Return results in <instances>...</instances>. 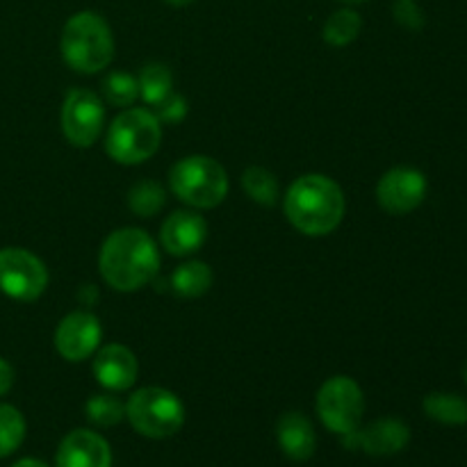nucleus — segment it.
Segmentation results:
<instances>
[{
  "label": "nucleus",
  "instance_id": "obj_1",
  "mask_svg": "<svg viewBox=\"0 0 467 467\" xmlns=\"http://www.w3.org/2000/svg\"><path fill=\"white\" fill-rule=\"evenodd\" d=\"M99 267L117 292L141 290L160 269L158 244L141 228H119L103 242Z\"/></svg>",
  "mask_w": 467,
  "mask_h": 467
},
{
  "label": "nucleus",
  "instance_id": "obj_2",
  "mask_svg": "<svg viewBox=\"0 0 467 467\" xmlns=\"http://www.w3.org/2000/svg\"><path fill=\"white\" fill-rule=\"evenodd\" d=\"M285 214L304 235H328L345 217V194L328 176L308 173L296 178L287 190Z\"/></svg>",
  "mask_w": 467,
  "mask_h": 467
},
{
  "label": "nucleus",
  "instance_id": "obj_3",
  "mask_svg": "<svg viewBox=\"0 0 467 467\" xmlns=\"http://www.w3.org/2000/svg\"><path fill=\"white\" fill-rule=\"evenodd\" d=\"M62 57L73 71L99 73L114 57V36L108 21L96 12H78L62 30Z\"/></svg>",
  "mask_w": 467,
  "mask_h": 467
},
{
  "label": "nucleus",
  "instance_id": "obj_4",
  "mask_svg": "<svg viewBox=\"0 0 467 467\" xmlns=\"http://www.w3.org/2000/svg\"><path fill=\"white\" fill-rule=\"evenodd\" d=\"M162 141V123L155 112L128 108L109 123L105 150L119 164H140L153 158Z\"/></svg>",
  "mask_w": 467,
  "mask_h": 467
},
{
  "label": "nucleus",
  "instance_id": "obj_5",
  "mask_svg": "<svg viewBox=\"0 0 467 467\" xmlns=\"http://www.w3.org/2000/svg\"><path fill=\"white\" fill-rule=\"evenodd\" d=\"M169 185L181 201L194 208H214L226 199L228 176L217 160L208 155H190L169 171Z\"/></svg>",
  "mask_w": 467,
  "mask_h": 467
},
{
  "label": "nucleus",
  "instance_id": "obj_6",
  "mask_svg": "<svg viewBox=\"0 0 467 467\" xmlns=\"http://www.w3.org/2000/svg\"><path fill=\"white\" fill-rule=\"evenodd\" d=\"M126 418L132 429L150 441L176 436L185 424V406L164 388H141L128 400Z\"/></svg>",
  "mask_w": 467,
  "mask_h": 467
},
{
  "label": "nucleus",
  "instance_id": "obj_7",
  "mask_svg": "<svg viewBox=\"0 0 467 467\" xmlns=\"http://www.w3.org/2000/svg\"><path fill=\"white\" fill-rule=\"evenodd\" d=\"M365 413V397L358 383L349 377H333L319 388L317 415L328 431L337 436L356 431Z\"/></svg>",
  "mask_w": 467,
  "mask_h": 467
},
{
  "label": "nucleus",
  "instance_id": "obj_8",
  "mask_svg": "<svg viewBox=\"0 0 467 467\" xmlns=\"http://www.w3.org/2000/svg\"><path fill=\"white\" fill-rule=\"evenodd\" d=\"M48 287V269L35 254L18 246L0 249V292L16 301H35Z\"/></svg>",
  "mask_w": 467,
  "mask_h": 467
},
{
  "label": "nucleus",
  "instance_id": "obj_9",
  "mask_svg": "<svg viewBox=\"0 0 467 467\" xmlns=\"http://www.w3.org/2000/svg\"><path fill=\"white\" fill-rule=\"evenodd\" d=\"M105 126L103 100L89 89H73L64 99L62 108V132L73 146L94 144Z\"/></svg>",
  "mask_w": 467,
  "mask_h": 467
},
{
  "label": "nucleus",
  "instance_id": "obj_10",
  "mask_svg": "<svg viewBox=\"0 0 467 467\" xmlns=\"http://www.w3.org/2000/svg\"><path fill=\"white\" fill-rule=\"evenodd\" d=\"M427 190L429 182L422 171L413 167H395L379 181L377 201L386 213L409 214L422 205Z\"/></svg>",
  "mask_w": 467,
  "mask_h": 467
},
{
  "label": "nucleus",
  "instance_id": "obj_11",
  "mask_svg": "<svg viewBox=\"0 0 467 467\" xmlns=\"http://www.w3.org/2000/svg\"><path fill=\"white\" fill-rule=\"evenodd\" d=\"M100 337H103V328H100L99 317L80 310V313L67 315L59 322L57 331H55V347L62 358L80 363L99 349Z\"/></svg>",
  "mask_w": 467,
  "mask_h": 467
},
{
  "label": "nucleus",
  "instance_id": "obj_12",
  "mask_svg": "<svg viewBox=\"0 0 467 467\" xmlns=\"http://www.w3.org/2000/svg\"><path fill=\"white\" fill-rule=\"evenodd\" d=\"M345 445L363 450L369 456H395L409 445L410 429L409 424L397 418H381L365 429L347 433Z\"/></svg>",
  "mask_w": 467,
  "mask_h": 467
},
{
  "label": "nucleus",
  "instance_id": "obj_13",
  "mask_svg": "<svg viewBox=\"0 0 467 467\" xmlns=\"http://www.w3.org/2000/svg\"><path fill=\"white\" fill-rule=\"evenodd\" d=\"M55 467H112V450L96 431L76 429L59 442Z\"/></svg>",
  "mask_w": 467,
  "mask_h": 467
},
{
  "label": "nucleus",
  "instance_id": "obj_14",
  "mask_svg": "<svg viewBox=\"0 0 467 467\" xmlns=\"http://www.w3.org/2000/svg\"><path fill=\"white\" fill-rule=\"evenodd\" d=\"M205 237H208V223L201 214L190 213V210H178L169 214L160 233L162 246L171 255L194 254L203 246Z\"/></svg>",
  "mask_w": 467,
  "mask_h": 467
},
{
  "label": "nucleus",
  "instance_id": "obj_15",
  "mask_svg": "<svg viewBox=\"0 0 467 467\" xmlns=\"http://www.w3.org/2000/svg\"><path fill=\"white\" fill-rule=\"evenodd\" d=\"M137 365L135 354L123 345H105L99 349L94 358V377L108 390H128L137 381Z\"/></svg>",
  "mask_w": 467,
  "mask_h": 467
},
{
  "label": "nucleus",
  "instance_id": "obj_16",
  "mask_svg": "<svg viewBox=\"0 0 467 467\" xmlns=\"http://www.w3.org/2000/svg\"><path fill=\"white\" fill-rule=\"evenodd\" d=\"M278 447L283 454L295 463H304L315 454L317 436H315L313 422L301 413H285L278 420L276 427Z\"/></svg>",
  "mask_w": 467,
  "mask_h": 467
},
{
  "label": "nucleus",
  "instance_id": "obj_17",
  "mask_svg": "<svg viewBox=\"0 0 467 467\" xmlns=\"http://www.w3.org/2000/svg\"><path fill=\"white\" fill-rule=\"evenodd\" d=\"M422 409L427 418L445 427H465L467 424V400L454 392H431L424 397Z\"/></svg>",
  "mask_w": 467,
  "mask_h": 467
},
{
  "label": "nucleus",
  "instance_id": "obj_18",
  "mask_svg": "<svg viewBox=\"0 0 467 467\" xmlns=\"http://www.w3.org/2000/svg\"><path fill=\"white\" fill-rule=\"evenodd\" d=\"M171 285L176 295L194 299V296L205 295L210 290V285H213V269L205 263H201V260H192V263L181 265L173 272Z\"/></svg>",
  "mask_w": 467,
  "mask_h": 467
},
{
  "label": "nucleus",
  "instance_id": "obj_19",
  "mask_svg": "<svg viewBox=\"0 0 467 467\" xmlns=\"http://www.w3.org/2000/svg\"><path fill=\"white\" fill-rule=\"evenodd\" d=\"M137 82H140V96L146 103L153 105V108H158L162 100H167L173 94L171 71L164 64L153 62L149 67H144V71L137 78Z\"/></svg>",
  "mask_w": 467,
  "mask_h": 467
},
{
  "label": "nucleus",
  "instance_id": "obj_20",
  "mask_svg": "<svg viewBox=\"0 0 467 467\" xmlns=\"http://www.w3.org/2000/svg\"><path fill=\"white\" fill-rule=\"evenodd\" d=\"M363 18L354 9H337L324 23V39L331 46H349L360 35Z\"/></svg>",
  "mask_w": 467,
  "mask_h": 467
},
{
  "label": "nucleus",
  "instance_id": "obj_21",
  "mask_svg": "<svg viewBox=\"0 0 467 467\" xmlns=\"http://www.w3.org/2000/svg\"><path fill=\"white\" fill-rule=\"evenodd\" d=\"M26 438V420L21 410L0 404V459L14 454Z\"/></svg>",
  "mask_w": 467,
  "mask_h": 467
},
{
  "label": "nucleus",
  "instance_id": "obj_22",
  "mask_svg": "<svg viewBox=\"0 0 467 467\" xmlns=\"http://www.w3.org/2000/svg\"><path fill=\"white\" fill-rule=\"evenodd\" d=\"M242 187L246 194L260 205H274L278 201V181L274 173L263 167H249L242 176Z\"/></svg>",
  "mask_w": 467,
  "mask_h": 467
},
{
  "label": "nucleus",
  "instance_id": "obj_23",
  "mask_svg": "<svg viewBox=\"0 0 467 467\" xmlns=\"http://www.w3.org/2000/svg\"><path fill=\"white\" fill-rule=\"evenodd\" d=\"M85 415L96 427H114L126 418V406L114 395H94L85 404Z\"/></svg>",
  "mask_w": 467,
  "mask_h": 467
},
{
  "label": "nucleus",
  "instance_id": "obj_24",
  "mask_svg": "<svg viewBox=\"0 0 467 467\" xmlns=\"http://www.w3.org/2000/svg\"><path fill=\"white\" fill-rule=\"evenodd\" d=\"M103 94L108 103L117 105V108H128L140 96V82L130 73L114 71L103 80Z\"/></svg>",
  "mask_w": 467,
  "mask_h": 467
},
{
  "label": "nucleus",
  "instance_id": "obj_25",
  "mask_svg": "<svg viewBox=\"0 0 467 467\" xmlns=\"http://www.w3.org/2000/svg\"><path fill=\"white\" fill-rule=\"evenodd\" d=\"M128 205L140 217H153L164 205V190L153 181H141L128 194Z\"/></svg>",
  "mask_w": 467,
  "mask_h": 467
},
{
  "label": "nucleus",
  "instance_id": "obj_26",
  "mask_svg": "<svg viewBox=\"0 0 467 467\" xmlns=\"http://www.w3.org/2000/svg\"><path fill=\"white\" fill-rule=\"evenodd\" d=\"M392 14H395L397 23L409 30H420L424 26V14L415 0H397L392 5Z\"/></svg>",
  "mask_w": 467,
  "mask_h": 467
},
{
  "label": "nucleus",
  "instance_id": "obj_27",
  "mask_svg": "<svg viewBox=\"0 0 467 467\" xmlns=\"http://www.w3.org/2000/svg\"><path fill=\"white\" fill-rule=\"evenodd\" d=\"M187 114V103L182 96L178 94H171L167 100H162V103L155 108V117L160 119V123H181L182 119H185Z\"/></svg>",
  "mask_w": 467,
  "mask_h": 467
},
{
  "label": "nucleus",
  "instance_id": "obj_28",
  "mask_svg": "<svg viewBox=\"0 0 467 467\" xmlns=\"http://www.w3.org/2000/svg\"><path fill=\"white\" fill-rule=\"evenodd\" d=\"M14 386V369L5 358H0V397L7 395Z\"/></svg>",
  "mask_w": 467,
  "mask_h": 467
},
{
  "label": "nucleus",
  "instance_id": "obj_29",
  "mask_svg": "<svg viewBox=\"0 0 467 467\" xmlns=\"http://www.w3.org/2000/svg\"><path fill=\"white\" fill-rule=\"evenodd\" d=\"M12 467H50V465H46L44 461H39V459H21V461H16Z\"/></svg>",
  "mask_w": 467,
  "mask_h": 467
},
{
  "label": "nucleus",
  "instance_id": "obj_30",
  "mask_svg": "<svg viewBox=\"0 0 467 467\" xmlns=\"http://www.w3.org/2000/svg\"><path fill=\"white\" fill-rule=\"evenodd\" d=\"M167 5H171V7H187V5H192L194 0H164Z\"/></svg>",
  "mask_w": 467,
  "mask_h": 467
},
{
  "label": "nucleus",
  "instance_id": "obj_31",
  "mask_svg": "<svg viewBox=\"0 0 467 467\" xmlns=\"http://www.w3.org/2000/svg\"><path fill=\"white\" fill-rule=\"evenodd\" d=\"M340 3H347V5H360V3H368V0H340Z\"/></svg>",
  "mask_w": 467,
  "mask_h": 467
},
{
  "label": "nucleus",
  "instance_id": "obj_32",
  "mask_svg": "<svg viewBox=\"0 0 467 467\" xmlns=\"http://www.w3.org/2000/svg\"><path fill=\"white\" fill-rule=\"evenodd\" d=\"M463 379H465V383H467V363H465V368H463Z\"/></svg>",
  "mask_w": 467,
  "mask_h": 467
}]
</instances>
